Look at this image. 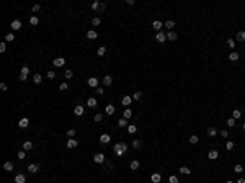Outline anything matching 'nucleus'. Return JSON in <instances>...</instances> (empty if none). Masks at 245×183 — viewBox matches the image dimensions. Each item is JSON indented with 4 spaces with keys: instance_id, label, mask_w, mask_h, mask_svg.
I'll list each match as a JSON object with an SVG mask.
<instances>
[{
    "instance_id": "obj_51",
    "label": "nucleus",
    "mask_w": 245,
    "mask_h": 183,
    "mask_svg": "<svg viewBox=\"0 0 245 183\" xmlns=\"http://www.w3.org/2000/svg\"><path fill=\"white\" fill-rule=\"evenodd\" d=\"M141 97H142V92H136L134 95H132V98H134V100H141Z\"/></svg>"
},
{
    "instance_id": "obj_26",
    "label": "nucleus",
    "mask_w": 245,
    "mask_h": 183,
    "mask_svg": "<svg viewBox=\"0 0 245 183\" xmlns=\"http://www.w3.org/2000/svg\"><path fill=\"white\" fill-rule=\"evenodd\" d=\"M96 54L100 56V57L105 56V54H106V47H105V46H100V47H98V51H96Z\"/></svg>"
},
{
    "instance_id": "obj_11",
    "label": "nucleus",
    "mask_w": 245,
    "mask_h": 183,
    "mask_svg": "<svg viewBox=\"0 0 245 183\" xmlns=\"http://www.w3.org/2000/svg\"><path fill=\"white\" fill-rule=\"evenodd\" d=\"M15 183H26V177L23 173H18V175L15 177Z\"/></svg>"
},
{
    "instance_id": "obj_40",
    "label": "nucleus",
    "mask_w": 245,
    "mask_h": 183,
    "mask_svg": "<svg viewBox=\"0 0 245 183\" xmlns=\"http://www.w3.org/2000/svg\"><path fill=\"white\" fill-rule=\"evenodd\" d=\"M163 26H167V30H172V28H173V26H175V23H173V21H172V20H168V21H167V23H165V25H163Z\"/></svg>"
},
{
    "instance_id": "obj_47",
    "label": "nucleus",
    "mask_w": 245,
    "mask_h": 183,
    "mask_svg": "<svg viewBox=\"0 0 245 183\" xmlns=\"http://www.w3.org/2000/svg\"><path fill=\"white\" fill-rule=\"evenodd\" d=\"M54 77H56V72H54V70H47V79H51V80H52Z\"/></svg>"
},
{
    "instance_id": "obj_61",
    "label": "nucleus",
    "mask_w": 245,
    "mask_h": 183,
    "mask_svg": "<svg viewBox=\"0 0 245 183\" xmlns=\"http://www.w3.org/2000/svg\"><path fill=\"white\" fill-rule=\"evenodd\" d=\"M226 183H232V181H230V180H229V181H226Z\"/></svg>"
},
{
    "instance_id": "obj_36",
    "label": "nucleus",
    "mask_w": 245,
    "mask_h": 183,
    "mask_svg": "<svg viewBox=\"0 0 245 183\" xmlns=\"http://www.w3.org/2000/svg\"><path fill=\"white\" fill-rule=\"evenodd\" d=\"M30 23H31V25H34V26H36V25L39 23V18H38V16H31V18H30Z\"/></svg>"
},
{
    "instance_id": "obj_20",
    "label": "nucleus",
    "mask_w": 245,
    "mask_h": 183,
    "mask_svg": "<svg viewBox=\"0 0 245 183\" xmlns=\"http://www.w3.org/2000/svg\"><path fill=\"white\" fill-rule=\"evenodd\" d=\"M96 36H98V34H96V31H93V30L87 31V38H88V39H95Z\"/></svg>"
},
{
    "instance_id": "obj_2",
    "label": "nucleus",
    "mask_w": 245,
    "mask_h": 183,
    "mask_svg": "<svg viewBox=\"0 0 245 183\" xmlns=\"http://www.w3.org/2000/svg\"><path fill=\"white\" fill-rule=\"evenodd\" d=\"M28 74H30V67L28 65H23V67H21V72H20V80L21 82H25V80L28 79Z\"/></svg>"
},
{
    "instance_id": "obj_60",
    "label": "nucleus",
    "mask_w": 245,
    "mask_h": 183,
    "mask_svg": "<svg viewBox=\"0 0 245 183\" xmlns=\"http://www.w3.org/2000/svg\"><path fill=\"white\" fill-rule=\"evenodd\" d=\"M237 183H245V180H243V178H239V181H237Z\"/></svg>"
},
{
    "instance_id": "obj_43",
    "label": "nucleus",
    "mask_w": 245,
    "mask_h": 183,
    "mask_svg": "<svg viewBox=\"0 0 245 183\" xmlns=\"http://www.w3.org/2000/svg\"><path fill=\"white\" fill-rule=\"evenodd\" d=\"M227 126L234 128V126H235V119H234V118H229V119H227Z\"/></svg>"
},
{
    "instance_id": "obj_58",
    "label": "nucleus",
    "mask_w": 245,
    "mask_h": 183,
    "mask_svg": "<svg viewBox=\"0 0 245 183\" xmlns=\"http://www.w3.org/2000/svg\"><path fill=\"white\" fill-rule=\"evenodd\" d=\"M0 88H2V90H3V92H5V90H8V87H7V83H3V82H2V83H0Z\"/></svg>"
},
{
    "instance_id": "obj_6",
    "label": "nucleus",
    "mask_w": 245,
    "mask_h": 183,
    "mask_svg": "<svg viewBox=\"0 0 245 183\" xmlns=\"http://www.w3.org/2000/svg\"><path fill=\"white\" fill-rule=\"evenodd\" d=\"M88 87L96 88V87H98V79H96V77H90V79H88Z\"/></svg>"
},
{
    "instance_id": "obj_44",
    "label": "nucleus",
    "mask_w": 245,
    "mask_h": 183,
    "mask_svg": "<svg viewBox=\"0 0 245 183\" xmlns=\"http://www.w3.org/2000/svg\"><path fill=\"white\" fill-rule=\"evenodd\" d=\"M198 141H199L198 136H191L190 137V144H198Z\"/></svg>"
},
{
    "instance_id": "obj_19",
    "label": "nucleus",
    "mask_w": 245,
    "mask_h": 183,
    "mask_svg": "<svg viewBox=\"0 0 245 183\" xmlns=\"http://www.w3.org/2000/svg\"><path fill=\"white\" fill-rule=\"evenodd\" d=\"M150 180H152L154 183H159L160 180H162V177H160V173H152V177H150Z\"/></svg>"
},
{
    "instance_id": "obj_50",
    "label": "nucleus",
    "mask_w": 245,
    "mask_h": 183,
    "mask_svg": "<svg viewBox=\"0 0 245 183\" xmlns=\"http://www.w3.org/2000/svg\"><path fill=\"white\" fill-rule=\"evenodd\" d=\"M95 93H96V95H103V93H105V90H103L101 87H96V88H95Z\"/></svg>"
},
{
    "instance_id": "obj_35",
    "label": "nucleus",
    "mask_w": 245,
    "mask_h": 183,
    "mask_svg": "<svg viewBox=\"0 0 245 183\" xmlns=\"http://www.w3.org/2000/svg\"><path fill=\"white\" fill-rule=\"evenodd\" d=\"M237 39H239V41H245V31H239V33H237Z\"/></svg>"
},
{
    "instance_id": "obj_29",
    "label": "nucleus",
    "mask_w": 245,
    "mask_h": 183,
    "mask_svg": "<svg viewBox=\"0 0 245 183\" xmlns=\"http://www.w3.org/2000/svg\"><path fill=\"white\" fill-rule=\"evenodd\" d=\"M100 5H101V3H100V2H96V0H95V2L92 3V10H95V12H100Z\"/></svg>"
},
{
    "instance_id": "obj_5",
    "label": "nucleus",
    "mask_w": 245,
    "mask_h": 183,
    "mask_svg": "<svg viewBox=\"0 0 245 183\" xmlns=\"http://www.w3.org/2000/svg\"><path fill=\"white\" fill-rule=\"evenodd\" d=\"M65 146H67V149H75V147H77L79 144H77V141H75L74 137H70V139L67 141V144H65Z\"/></svg>"
},
{
    "instance_id": "obj_28",
    "label": "nucleus",
    "mask_w": 245,
    "mask_h": 183,
    "mask_svg": "<svg viewBox=\"0 0 245 183\" xmlns=\"http://www.w3.org/2000/svg\"><path fill=\"white\" fill-rule=\"evenodd\" d=\"M87 105L90 106V108H95V106H96V100H95V98H88Z\"/></svg>"
},
{
    "instance_id": "obj_30",
    "label": "nucleus",
    "mask_w": 245,
    "mask_h": 183,
    "mask_svg": "<svg viewBox=\"0 0 245 183\" xmlns=\"http://www.w3.org/2000/svg\"><path fill=\"white\" fill-rule=\"evenodd\" d=\"M41 80H43V77H41V75H39V74H34V77H33V82L36 83V85H38V83H41Z\"/></svg>"
},
{
    "instance_id": "obj_21",
    "label": "nucleus",
    "mask_w": 245,
    "mask_h": 183,
    "mask_svg": "<svg viewBox=\"0 0 245 183\" xmlns=\"http://www.w3.org/2000/svg\"><path fill=\"white\" fill-rule=\"evenodd\" d=\"M208 136H211V137L217 136V129L216 128H208Z\"/></svg>"
},
{
    "instance_id": "obj_3",
    "label": "nucleus",
    "mask_w": 245,
    "mask_h": 183,
    "mask_svg": "<svg viewBox=\"0 0 245 183\" xmlns=\"http://www.w3.org/2000/svg\"><path fill=\"white\" fill-rule=\"evenodd\" d=\"M52 64H54V67H62V65L65 64V59L64 57H57V59H54Z\"/></svg>"
},
{
    "instance_id": "obj_41",
    "label": "nucleus",
    "mask_w": 245,
    "mask_h": 183,
    "mask_svg": "<svg viewBox=\"0 0 245 183\" xmlns=\"http://www.w3.org/2000/svg\"><path fill=\"white\" fill-rule=\"evenodd\" d=\"M232 116H234V119H237V118H240V116H242V113H240V110H234Z\"/></svg>"
},
{
    "instance_id": "obj_34",
    "label": "nucleus",
    "mask_w": 245,
    "mask_h": 183,
    "mask_svg": "<svg viewBox=\"0 0 245 183\" xmlns=\"http://www.w3.org/2000/svg\"><path fill=\"white\" fill-rule=\"evenodd\" d=\"M234 172H235V173H242V172H243V167H242L240 163H237V165L234 167Z\"/></svg>"
},
{
    "instance_id": "obj_31",
    "label": "nucleus",
    "mask_w": 245,
    "mask_h": 183,
    "mask_svg": "<svg viewBox=\"0 0 245 183\" xmlns=\"http://www.w3.org/2000/svg\"><path fill=\"white\" fill-rule=\"evenodd\" d=\"M131 116H132V111L129 110V108H126V110H124V113H123V118L128 119V118H131Z\"/></svg>"
},
{
    "instance_id": "obj_16",
    "label": "nucleus",
    "mask_w": 245,
    "mask_h": 183,
    "mask_svg": "<svg viewBox=\"0 0 245 183\" xmlns=\"http://www.w3.org/2000/svg\"><path fill=\"white\" fill-rule=\"evenodd\" d=\"M139 167H141L139 160H132V162H131V165H129V168H131V170H137Z\"/></svg>"
},
{
    "instance_id": "obj_46",
    "label": "nucleus",
    "mask_w": 245,
    "mask_h": 183,
    "mask_svg": "<svg viewBox=\"0 0 245 183\" xmlns=\"http://www.w3.org/2000/svg\"><path fill=\"white\" fill-rule=\"evenodd\" d=\"M168 183H180V181H178V178L175 175H172L170 178H168Z\"/></svg>"
},
{
    "instance_id": "obj_53",
    "label": "nucleus",
    "mask_w": 245,
    "mask_h": 183,
    "mask_svg": "<svg viewBox=\"0 0 245 183\" xmlns=\"http://www.w3.org/2000/svg\"><path fill=\"white\" fill-rule=\"evenodd\" d=\"M136 131H137V129H136V126H129V128H128V132H129V134H134Z\"/></svg>"
},
{
    "instance_id": "obj_62",
    "label": "nucleus",
    "mask_w": 245,
    "mask_h": 183,
    "mask_svg": "<svg viewBox=\"0 0 245 183\" xmlns=\"http://www.w3.org/2000/svg\"><path fill=\"white\" fill-rule=\"evenodd\" d=\"M243 131H245V124H243Z\"/></svg>"
},
{
    "instance_id": "obj_4",
    "label": "nucleus",
    "mask_w": 245,
    "mask_h": 183,
    "mask_svg": "<svg viewBox=\"0 0 245 183\" xmlns=\"http://www.w3.org/2000/svg\"><path fill=\"white\" fill-rule=\"evenodd\" d=\"M28 124H30V119L28 118H21L20 121H18V126L21 128V129H25V128H28Z\"/></svg>"
},
{
    "instance_id": "obj_24",
    "label": "nucleus",
    "mask_w": 245,
    "mask_h": 183,
    "mask_svg": "<svg viewBox=\"0 0 245 183\" xmlns=\"http://www.w3.org/2000/svg\"><path fill=\"white\" fill-rule=\"evenodd\" d=\"M152 26H154V30H155V31H160V30H162V26H163V25H162V23H160V21H159V20H155V21H154V25H152Z\"/></svg>"
},
{
    "instance_id": "obj_49",
    "label": "nucleus",
    "mask_w": 245,
    "mask_h": 183,
    "mask_svg": "<svg viewBox=\"0 0 245 183\" xmlns=\"http://www.w3.org/2000/svg\"><path fill=\"white\" fill-rule=\"evenodd\" d=\"M67 88H69V85H67L65 82H62L61 85H59V90H61V92H62V90H67Z\"/></svg>"
},
{
    "instance_id": "obj_10",
    "label": "nucleus",
    "mask_w": 245,
    "mask_h": 183,
    "mask_svg": "<svg viewBox=\"0 0 245 183\" xmlns=\"http://www.w3.org/2000/svg\"><path fill=\"white\" fill-rule=\"evenodd\" d=\"M83 111H85V108H83L82 105H77V106L74 108V113L77 114V116H82V114H83Z\"/></svg>"
},
{
    "instance_id": "obj_17",
    "label": "nucleus",
    "mask_w": 245,
    "mask_h": 183,
    "mask_svg": "<svg viewBox=\"0 0 245 183\" xmlns=\"http://www.w3.org/2000/svg\"><path fill=\"white\" fill-rule=\"evenodd\" d=\"M131 101H132V98H131V97H129V95H126V97H123V100H121V103H123V105H126V106H128V105H131Z\"/></svg>"
},
{
    "instance_id": "obj_56",
    "label": "nucleus",
    "mask_w": 245,
    "mask_h": 183,
    "mask_svg": "<svg viewBox=\"0 0 245 183\" xmlns=\"http://www.w3.org/2000/svg\"><path fill=\"white\" fill-rule=\"evenodd\" d=\"M65 79H72V70H65Z\"/></svg>"
},
{
    "instance_id": "obj_23",
    "label": "nucleus",
    "mask_w": 245,
    "mask_h": 183,
    "mask_svg": "<svg viewBox=\"0 0 245 183\" xmlns=\"http://www.w3.org/2000/svg\"><path fill=\"white\" fill-rule=\"evenodd\" d=\"M239 57H240V56H239V52H230V54H229V59L232 61V62L239 61Z\"/></svg>"
},
{
    "instance_id": "obj_42",
    "label": "nucleus",
    "mask_w": 245,
    "mask_h": 183,
    "mask_svg": "<svg viewBox=\"0 0 245 183\" xmlns=\"http://www.w3.org/2000/svg\"><path fill=\"white\" fill-rule=\"evenodd\" d=\"M226 149H227V150H232V149H234V142H232V141L226 142Z\"/></svg>"
},
{
    "instance_id": "obj_59",
    "label": "nucleus",
    "mask_w": 245,
    "mask_h": 183,
    "mask_svg": "<svg viewBox=\"0 0 245 183\" xmlns=\"http://www.w3.org/2000/svg\"><path fill=\"white\" fill-rule=\"evenodd\" d=\"M221 136L222 137H227V136H229V132H227V131H221Z\"/></svg>"
},
{
    "instance_id": "obj_54",
    "label": "nucleus",
    "mask_w": 245,
    "mask_h": 183,
    "mask_svg": "<svg viewBox=\"0 0 245 183\" xmlns=\"http://www.w3.org/2000/svg\"><path fill=\"white\" fill-rule=\"evenodd\" d=\"M39 8H41V5H39V3H34V5H33V8H31V10H33L34 13H36V12H39Z\"/></svg>"
},
{
    "instance_id": "obj_38",
    "label": "nucleus",
    "mask_w": 245,
    "mask_h": 183,
    "mask_svg": "<svg viewBox=\"0 0 245 183\" xmlns=\"http://www.w3.org/2000/svg\"><path fill=\"white\" fill-rule=\"evenodd\" d=\"M100 23H101V20L98 18V16H95V18H92V25H93V26H98Z\"/></svg>"
},
{
    "instance_id": "obj_52",
    "label": "nucleus",
    "mask_w": 245,
    "mask_h": 183,
    "mask_svg": "<svg viewBox=\"0 0 245 183\" xmlns=\"http://www.w3.org/2000/svg\"><path fill=\"white\" fill-rule=\"evenodd\" d=\"M75 132H77L75 129H69V131H67V136H69V137H75Z\"/></svg>"
},
{
    "instance_id": "obj_32",
    "label": "nucleus",
    "mask_w": 245,
    "mask_h": 183,
    "mask_svg": "<svg viewBox=\"0 0 245 183\" xmlns=\"http://www.w3.org/2000/svg\"><path fill=\"white\" fill-rule=\"evenodd\" d=\"M13 39H15V34H13V33H8V34H5V41H7V43H12Z\"/></svg>"
},
{
    "instance_id": "obj_1",
    "label": "nucleus",
    "mask_w": 245,
    "mask_h": 183,
    "mask_svg": "<svg viewBox=\"0 0 245 183\" xmlns=\"http://www.w3.org/2000/svg\"><path fill=\"white\" fill-rule=\"evenodd\" d=\"M114 154L118 155V157H121V155H124V152L128 150V144H124V142H118V144H114Z\"/></svg>"
},
{
    "instance_id": "obj_12",
    "label": "nucleus",
    "mask_w": 245,
    "mask_h": 183,
    "mask_svg": "<svg viewBox=\"0 0 245 183\" xmlns=\"http://www.w3.org/2000/svg\"><path fill=\"white\" fill-rule=\"evenodd\" d=\"M12 30H21V21L20 20H13L12 21Z\"/></svg>"
},
{
    "instance_id": "obj_15",
    "label": "nucleus",
    "mask_w": 245,
    "mask_h": 183,
    "mask_svg": "<svg viewBox=\"0 0 245 183\" xmlns=\"http://www.w3.org/2000/svg\"><path fill=\"white\" fill-rule=\"evenodd\" d=\"M103 83L106 87H110L111 83H113V77H111V75H105V77H103Z\"/></svg>"
},
{
    "instance_id": "obj_8",
    "label": "nucleus",
    "mask_w": 245,
    "mask_h": 183,
    "mask_svg": "<svg viewBox=\"0 0 245 183\" xmlns=\"http://www.w3.org/2000/svg\"><path fill=\"white\" fill-rule=\"evenodd\" d=\"M93 160H95L96 163H103L105 162V155L103 154H95L93 155Z\"/></svg>"
},
{
    "instance_id": "obj_45",
    "label": "nucleus",
    "mask_w": 245,
    "mask_h": 183,
    "mask_svg": "<svg viewBox=\"0 0 245 183\" xmlns=\"http://www.w3.org/2000/svg\"><path fill=\"white\" fill-rule=\"evenodd\" d=\"M16 157H18L20 160H23V159H26V154H25V150H20V152H18V155H16Z\"/></svg>"
},
{
    "instance_id": "obj_37",
    "label": "nucleus",
    "mask_w": 245,
    "mask_h": 183,
    "mask_svg": "<svg viewBox=\"0 0 245 183\" xmlns=\"http://www.w3.org/2000/svg\"><path fill=\"white\" fill-rule=\"evenodd\" d=\"M114 113V106L113 105H108L106 106V114H113Z\"/></svg>"
},
{
    "instance_id": "obj_13",
    "label": "nucleus",
    "mask_w": 245,
    "mask_h": 183,
    "mask_svg": "<svg viewBox=\"0 0 245 183\" xmlns=\"http://www.w3.org/2000/svg\"><path fill=\"white\" fill-rule=\"evenodd\" d=\"M177 38H178V34L175 33V31H170V33H167V39H168V41H177Z\"/></svg>"
},
{
    "instance_id": "obj_18",
    "label": "nucleus",
    "mask_w": 245,
    "mask_h": 183,
    "mask_svg": "<svg viewBox=\"0 0 245 183\" xmlns=\"http://www.w3.org/2000/svg\"><path fill=\"white\" fill-rule=\"evenodd\" d=\"M3 170H5V172H12L13 170V163L12 162H5V163H3Z\"/></svg>"
},
{
    "instance_id": "obj_48",
    "label": "nucleus",
    "mask_w": 245,
    "mask_h": 183,
    "mask_svg": "<svg viewBox=\"0 0 245 183\" xmlns=\"http://www.w3.org/2000/svg\"><path fill=\"white\" fill-rule=\"evenodd\" d=\"M227 46L234 49V47H235V41H234V39H227Z\"/></svg>"
},
{
    "instance_id": "obj_25",
    "label": "nucleus",
    "mask_w": 245,
    "mask_h": 183,
    "mask_svg": "<svg viewBox=\"0 0 245 183\" xmlns=\"http://www.w3.org/2000/svg\"><path fill=\"white\" fill-rule=\"evenodd\" d=\"M100 142L108 144V142H110V136H108V134H101V136H100Z\"/></svg>"
},
{
    "instance_id": "obj_9",
    "label": "nucleus",
    "mask_w": 245,
    "mask_h": 183,
    "mask_svg": "<svg viewBox=\"0 0 245 183\" xmlns=\"http://www.w3.org/2000/svg\"><path fill=\"white\" fill-rule=\"evenodd\" d=\"M28 170H30L31 173H38V172H39V165H38V163H30V165H28Z\"/></svg>"
},
{
    "instance_id": "obj_7",
    "label": "nucleus",
    "mask_w": 245,
    "mask_h": 183,
    "mask_svg": "<svg viewBox=\"0 0 245 183\" xmlns=\"http://www.w3.org/2000/svg\"><path fill=\"white\" fill-rule=\"evenodd\" d=\"M155 39H157L159 43H163V41H167V34H165V33H162V31H159V33H157V36H155Z\"/></svg>"
},
{
    "instance_id": "obj_22",
    "label": "nucleus",
    "mask_w": 245,
    "mask_h": 183,
    "mask_svg": "<svg viewBox=\"0 0 245 183\" xmlns=\"http://www.w3.org/2000/svg\"><path fill=\"white\" fill-rule=\"evenodd\" d=\"M31 149H33V142H30V141L23 142V150H31Z\"/></svg>"
},
{
    "instance_id": "obj_14",
    "label": "nucleus",
    "mask_w": 245,
    "mask_h": 183,
    "mask_svg": "<svg viewBox=\"0 0 245 183\" xmlns=\"http://www.w3.org/2000/svg\"><path fill=\"white\" fill-rule=\"evenodd\" d=\"M217 157H219V152H217V150H209V154H208V159H211V160H216Z\"/></svg>"
},
{
    "instance_id": "obj_55",
    "label": "nucleus",
    "mask_w": 245,
    "mask_h": 183,
    "mask_svg": "<svg viewBox=\"0 0 245 183\" xmlns=\"http://www.w3.org/2000/svg\"><path fill=\"white\" fill-rule=\"evenodd\" d=\"M5 51H7V44L2 43V44H0V52H5Z\"/></svg>"
},
{
    "instance_id": "obj_33",
    "label": "nucleus",
    "mask_w": 245,
    "mask_h": 183,
    "mask_svg": "<svg viewBox=\"0 0 245 183\" xmlns=\"http://www.w3.org/2000/svg\"><path fill=\"white\" fill-rule=\"evenodd\" d=\"M180 173H183V175H190L191 170H190L188 167H180Z\"/></svg>"
},
{
    "instance_id": "obj_57",
    "label": "nucleus",
    "mask_w": 245,
    "mask_h": 183,
    "mask_svg": "<svg viewBox=\"0 0 245 183\" xmlns=\"http://www.w3.org/2000/svg\"><path fill=\"white\" fill-rule=\"evenodd\" d=\"M93 119H95V123H100V121H101V114H100V113L95 114V118H93Z\"/></svg>"
},
{
    "instance_id": "obj_27",
    "label": "nucleus",
    "mask_w": 245,
    "mask_h": 183,
    "mask_svg": "<svg viewBox=\"0 0 245 183\" xmlns=\"http://www.w3.org/2000/svg\"><path fill=\"white\" fill-rule=\"evenodd\" d=\"M118 126H119V128H126V126H128V119H126V118H121V119L118 121Z\"/></svg>"
},
{
    "instance_id": "obj_39",
    "label": "nucleus",
    "mask_w": 245,
    "mask_h": 183,
    "mask_svg": "<svg viewBox=\"0 0 245 183\" xmlns=\"http://www.w3.org/2000/svg\"><path fill=\"white\" fill-rule=\"evenodd\" d=\"M141 146H142V144H141L139 139H136L134 142H132V147H134V149H141Z\"/></svg>"
}]
</instances>
